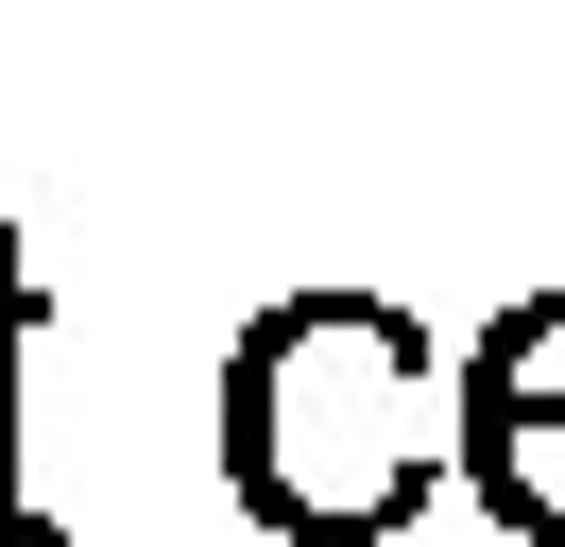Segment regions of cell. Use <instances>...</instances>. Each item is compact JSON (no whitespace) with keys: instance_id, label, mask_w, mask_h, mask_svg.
Returning <instances> with one entry per match:
<instances>
[{"instance_id":"obj_1","label":"cell","mask_w":565,"mask_h":547,"mask_svg":"<svg viewBox=\"0 0 565 547\" xmlns=\"http://www.w3.org/2000/svg\"><path fill=\"white\" fill-rule=\"evenodd\" d=\"M223 479L291 547H377L462 479V394L394 291H291L223 342Z\"/></svg>"},{"instance_id":"obj_2","label":"cell","mask_w":565,"mask_h":547,"mask_svg":"<svg viewBox=\"0 0 565 547\" xmlns=\"http://www.w3.org/2000/svg\"><path fill=\"white\" fill-rule=\"evenodd\" d=\"M462 479L497 530L565 547V291H514L462 342Z\"/></svg>"},{"instance_id":"obj_3","label":"cell","mask_w":565,"mask_h":547,"mask_svg":"<svg viewBox=\"0 0 565 547\" xmlns=\"http://www.w3.org/2000/svg\"><path fill=\"white\" fill-rule=\"evenodd\" d=\"M35 325H52V274H35V239L0 223V547H52L35 462H18V360H35Z\"/></svg>"}]
</instances>
